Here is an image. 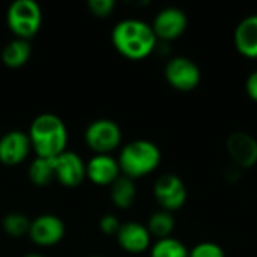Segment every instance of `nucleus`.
<instances>
[{
	"instance_id": "f257e3e1",
	"label": "nucleus",
	"mask_w": 257,
	"mask_h": 257,
	"mask_svg": "<svg viewBox=\"0 0 257 257\" xmlns=\"http://www.w3.org/2000/svg\"><path fill=\"white\" fill-rule=\"evenodd\" d=\"M157 35L146 21L126 18L119 21L111 32L114 48L126 59L142 60L152 54L157 47Z\"/></svg>"
},
{
	"instance_id": "f03ea898",
	"label": "nucleus",
	"mask_w": 257,
	"mask_h": 257,
	"mask_svg": "<svg viewBox=\"0 0 257 257\" xmlns=\"http://www.w3.org/2000/svg\"><path fill=\"white\" fill-rule=\"evenodd\" d=\"M29 139L36 157L54 160L66 149L68 131L59 116L44 113L35 117L30 123Z\"/></svg>"
},
{
	"instance_id": "7ed1b4c3",
	"label": "nucleus",
	"mask_w": 257,
	"mask_h": 257,
	"mask_svg": "<svg viewBox=\"0 0 257 257\" xmlns=\"http://www.w3.org/2000/svg\"><path fill=\"white\" fill-rule=\"evenodd\" d=\"M117 161L123 176L134 181L157 170L161 163V151L154 142L134 140L122 148Z\"/></svg>"
},
{
	"instance_id": "20e7f679",
	"label": "nucleus",
	"mask_w": 257,
	"mask_h": 257,
	"mask_svg": "<svg viewBox=\"0 0 257 257\" xmlns=\"http://www.w3.org/2000/svg\"><path fill=\"white\" fill-rule=\"evenodd\" d=\"M6 23L18 39L33 38L42 23V12L35 0H15L6 12Z\"/></svg>"
},
{
	"instance_id": "39448f33",
	"label": "nucleus",
	"mask_w": 257,
	"mask_h": 257,
	"mask_svg": "<svg viewBox=\"0 0 257 257\" xmlns=\"http://www.w3.org/2000/svg\"><path fill=\"white\" fill-rule=\"evenodd\" d=\"M84 140L96 155H108L111 151L119 148L122 133L114 120L96 119L86 128Z\"/></svg>"
},
{
	"instance_id": "423d86ee",
	"label": "nucleus",
	"mask_w": 257,
	"mask_h": 257,
	"mask_svg": "<svg viewBox=\"0 0 257 257\" xmlns=\"http://www.w3.org/2000/svg\"><path fill=\"white\" fill-rule=\"evenodd\" d=\"M167 83L181 92H190L200 84L202 72L197 63L185 56L172 57L164 69Z\"/></svg>"
},
{
	"instance_id": "0eeeda50",
	"label": "nucleus",
	"mask_w": 257,
	"mask_h": 257,
	"mask_svg": "<svg viewBox=\"0 0 257 257\" xmlns=\"http://www.w3.org/2000/svg\"><path fill=\"white\" fill-rule=\"evenodd\" d=\"M154 196L161 209L173 212L185 205L188 193L184 181L178 175L166 173L155 181Z\"/></svg>"
},
{
	"instance_id": "6e6552de",
	"label": "nucleus",
	"mask_w": 257,
	"mask_h": 257,
	"mask_svg": "<svg viewBox=\"0 0 257 257\" xmlns=\"http://www.w3.org/2000/svg\"><path fill=\"white\" fill-rule=\"evenodd\" d=\"M188 27V18L187 14L175 6H169L161 9L152 24V29L157 35L158 39L161 41H175L179 36H182V33L187 30Z\"/></svg>"
},
{
	"instance_id": "1a4fd4ad",
	"label": "nucleus",
	"mask_w": 257,
	"mask_h": 257,
	"mask_svg": "<svg viewBox=\"0 0 257 257\" xmlns=\"http://www.w3.org/2000/svg\"><path fill=\"white\" fill-rule=\"evenodd\" d=\"M227 154L238 169H251L257 163V140L245 131H235L226 142Z\"/></svg>"
},
{
	"instance_id": "9d476101",
	"label": "nucleus",
	"mask_w": 257,
	"mask_h": 257,
	"mask_svg": "<svg viewBox=\"0 0 257 257\" xmlns=\"http://www.w3.org/2000/svg\"><path fill=\"white\" fill-rule=\"evenodd\" d=\"M65 235L63 221L53 214H42L30 223L29 236L41 247H51L62 241Z\"/></svg>"
},
{
	"instance_id": "9b49d317",
	"label": "nucleus",
	"mask_w": 257,
	"mask_h": 257,
	"mask_svg": "<svg viewBox=\"0 0 257 257\" xmlns=\"http://www.w3.org/2000/svg\"><path fill=\"white\" fill-rule=\"evenodd\" d=\"M56 179L65 187H77L86 178V164L75 152L65 151L54 158Z\"/></svg>"
},
{
	"instance_id": "f8f14e48",
	"label": "nucleus",
	"mask_w": 257,
	"mask_h": 257,
	"mask_svg": "<svg viewBox=\"0 0 257 257\" xmlns=\"http://www.w3.org/2000/svg\"><path fill=\"white\" fill-rule=\"evenodd\" d=\"M30 148L29 134L18 130L9 131L0 139V161L6 166H17L27 158Z\"/></svg>"
},
{
	"instance_id": "ddd939ff",
	"label": "nucleus",
	"mask_w": 257,
	"mask_h": 257,
	"mask_svg": "<svg viewBox=\"0 0 257 257\" xmlns=\"http://www.w3.org/2000/svg\"><path fill=\"white\" fill-rule=\"evenodd\" d=\"M119 176V161L110 155H95L86 164V178H89L95 185H111Z\"/></svg>"
},
{
	"instance_id": "4468645a",
	"label": "nucleus",
	"mask_w": 257,
	"mask_h": 257,
	"mask_svg": "<svg viewBox=\"0 0 257 257\" xmlns=\"http://www.w3.org/2000/svg\"><path fill=\"white\" fill-rule=\"evenodd\" d=\"M116 236L120 248L131 254L143 253L151 245V233L148 227L140 223L130 221L122 224Z\"/></svg>"
},
{
	"instance_id": "2eb2a0df",
	"label": "nucleus",
	"mask_w": 257,
	"mask_h": 257,
	"mask_svg": "<svg viewBox=\"0 0 257 257\" xmlns=\"http://www.w3.org/2000/svg\"><path fill=\"white\" fill-rule=\"evenodd\" d=\"M233 41L236 50L242 56L257 59V14L248 15L238 23Z\"/></svg>"
},
{
	"instance_id": "dca6fc26",
	"label": "nucleus",
	"mask_w": 257,
	"mask_h": 257,
	"mask_svg": "<svg viewBox=\"0 0 257 257\" xmlns=\"http://www.w3.org/2000/svg\"><path fill=\"white\" fill-rule=\"evenodd\" d=\"M32 56V45L26 39H12L2 51V60L8 68H20L27 63Z\"/></svg>"
},
{
	"instance_id": "f3484780",
	"label": "nucleus",
	"mask_w": 257,
	"mask_h": 257,
	"mask_svg": "<svg viewBox=\"0 0 257 257\" xmlns=\"http://www.w3.org/2000/svg\"><path fill=\"white\" fill-rule=\"evenodd\" d=\"M110 187H111L110 188L111 202L119 209H128L134 205V200L137 197V188L133 179L122 175Z\"/></svg>"
},
{
	"instance_id": "a211bd4d",
	"label": "nucleus",
	"mask_w": 257,
	"mask_h": 257,
	"mask_svg": "<svg viewBox=\"0 0 257 257\" xmlns=\"http://www.w3.org/2000/svg\"><path fill=\"white\" fill-rule=\"evenodd\" d=\"M29 179L38 187L48 185L53 179H56L54 160L36 157L29 167Z\"/></svg>"
},
{
	"instance_id": "6ab92c4d",
	"label": "nucleus",
	"mask_w": 257,
	"mask_h": 257,
	"mask_svg": "<svg viewBox=\"0 0 257 257\" xmlns=\"http://www.w3.org/2000/svg\"><path fill=\"white\" fill-rule=\"evenodd\" d=\"M146 227H148L151 236H155L158 239L170 238V233L175 229V218H173L172 212L161 209V211L152 214Z\"/></svg>"
},
{
	"instance_id": "aec40b11",
	"label": "nucleus",
	"mask_w": 257,
	"mask_h": 257,
	"mask_svg": "<svg viewBox=\"0 0 257 257\" xmlns=\"http://www.w3.org/2000/svg\"><path fill=\"white\" fill-rule=\"evenodd\" d=\"M151 257H190V250L176 238L158 239L152 248Z\"/></svg>"
},
{
	"instance_id": "412c9836",
	"label": "nucleus",
	"mask_w": 257,
	"mask_h": 257,
	"mask_svg": "<svg viewBox=\"0 0 257 257\" xmlns=\"http://www.w3.org/2000/svg\"><path fill=\"white\" fill-rule=\"evenodd\" d=\"M30 223L29 218L24 215V214H20V212H11L8 214L3 221H2V227L3 230L11 235V236H23V235H29V229H30Z\"/></svg>"
},
{
	"instance_id": "4be33fe9",
	"label": "nucleus",
	"mask_w": 257,
	"mask_h": 257,
	"mask_svg": "<svg viewBox=\"0 0 257 257\" xmlns=\"http://www.w3.org/2000/svg\"><path fill=\"white\" fill-rule=\"evenodd\" d=\"M190 257H226L224 250L215 242H200L193 250H190Z\"/></svg>"
},
{
	"instance_id": "5701e85b",
	"label": "nucleus",
	"mask_w": 257,
	"mask_h": 257,
	"mask_svg": "<svg viewBox=\"0 0 257 257\" xmlns=\"http://www.w3.org/2000/svg\"><path fill=\"white\" fill-rule=\"evenodd\" d=\"M89 9L96 17H108L114 9V0H89Z\"/></svg>"
},
{
	"instance_id": "b1692460",
	"label": "nucleus",
	"mask_w": 257,
	"mask_h": 257,
	"mask_svg": "<svg viewBox=\"0 0 257 257\" xmlns=\"http://www.w3.org/2000/svg\"><path fill=\"white\" fill-rule=\"evenodd\" d=\"M120 226H122V224L119 223V220H117L114 215H111V214L104 215V217L101 218V221H99V229H101V232L105 233V235H117Z\"/></svg>"
},
{
	"instance_id": "393cba45",
	"label": "nucleus",
	"mask_w": 257,
	"mask_h": 257,
	"mask_svg": "<svg viewBox=\"0 0 257 257\" xmlns=\"http://www.w3.org/2000/svg\"><path fill=\"white\" fill-rule=\"evenodd\" d=\"M245 90H247V95L257 102V69L247 77Z\"/></svg>"
},
{
	"instance_id": "a878e982",
	"label": "nucleus",
	"mask_w": 257,
	"mask_h": 257,
	"mask_svg": "<svg viewBox=\"0 0 257 257\" xmlns=\"http://www.w3.org/2000/svg\"><path fill=\"white\" fill-rule=\"evenodd\" d=\"M24 257H44V256H39V254H27V256Z\"/></svg>"
},
{
	"instance_id": "bb28decb",
	"label": "nucleus",
	"mask_w": 257,
	"mask_h": 257,
	"mask_svg": "<svg viewBox=\"0 0 257 257\" xmlns=\"http://www.w3.org/2000/svg\"><path fill=\"white\" fill-rule=\"evenodd\" d=\"M92 257H102V256H92Z\"/></svg>"
}]
</instances>
